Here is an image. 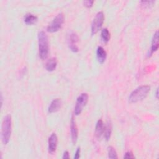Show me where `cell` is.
Masks as SVG:
<instances>
[{
    "mask_svg": "<svg viewBox=\"0 0 159 159\" xmlns=\"http://www.w3.org/2000/svg\"><path fill=\"white\" fill-rule=\"evenodd\" d=\"M150 87L148 85H143L137 88L129 95V101L131 103H135L142 101L148 94Z\"/></svg>",
    "mask_w": 159,
    "mask_h": 159,
    "instance_id": "1",
    "label": "cell"
},
{
    "mask_svg": "<svg viewBox=\"0 0 159 159\" xmlns=\"http://www.w3.org/2000/svg\"><path fill=\"white\" fill-rule=\"evenodd\" d=\"M38 43L39 56L41 59H45L48 53V40L47 34L43 31H40L38 34Z\"/></svg>",
    "mask_w": 159,
    "mask_h": 159,
    "instance_id": "2",
    "label": "cell"
},
{
    "mask_svg": "<svg viewBox=\"0 0 159 159\" xmlns=\"http://www.w3.org/2000/svg\"><path fill=\"white\" fill-rule=\"evenodd\" d=\"M12 130V120L10 115H6L3 119L1 127V140L6 145L10 139Z\"/></svg>",
    "mask_w": 159,
    "mask_h": 159,
    "instance_id": "3",
    "label": "cell"
},
{
    "mask_svg": "<svg viewBox=\"0 0 159 159\" xmlns=\"http://www.w3.org/2000/svg\"><path fill=\"white\" fill-rule=\"evenodd\" d=\"M64 22V15L63 13L58 14L47 27V31L55 32L60 30Z\"/></svg>",
    "mask_w": 159,
    "mask_h": 159,
    "instance_id": "4",
    "label": "cell"
},
{
    "mask_svg": "<svg viewBox=\"0 0 159 159\" xmlns=\"http://www.w3.org/2000/svg\"><path fill=\"white\" fill-rule=\"evenodd\" d=\"M104 20V16L102 12H98L94 17L91 23V34H96L101 29Z\"/></svg>",
    "mask_w": 159,
    "mask_h": 159,
    "instance_id": "5",
    "label": "cell"
},
{
    "mask_svg": "<svg viewBox=\"0 0 159 159\" xmlns=\"http://www.w3.org/2000/svg\"><path fill=\"white\" fill-rule=\"evenodd\" d=\"M88 100V95L86 93H81L77 98L76 105L75 107L74 113L76 116L81 114L83 107L86 106Z\"/></svg>",
    "mask_w": 159,
    "mask_h": 159,
    "instance_id": "6",
    "label": "cell"
},
{
    "mask_svg": "<svg viewBox=\"0 0 159 159\" xmlns=\"http://www.w3.org/2000/svg\"><path fill=\"white\" fill-rule=\"evenodd\" d=\"M78 41V37L77 34L74 32H71L68 37V46L70 50L73 52H77L78 51V47L76 45V43Z\"/></svg>",
    "mask_w": 159,
    "mask_h": 159,
    "instance_id": "7",
    "label": "cell"
},
{
    "mask_svg": "<svg viewBox=\"0 0 159 159\" xmlns=\"http://www.w3.org/2000/svg\"><path fill=\"white\" fill-rule=\"evenodd\" d=\"M57 142H58V139L57 136L55 133H53L51 134L48 139V152L51 154L53 153L57 148Z\"/></svg>",
    "mask_w": 159,
    "mask_h": 159,
    "instance_id": "8",
    "label": "cell"
},
{
    "mask_svg": "<svg viewBox=\"0 0 159 159\" xmlns=\"http://www.w3.org/2000/svg\"><path fill=\"white\" fill-rule=\"evenodd\" d=\"M70 129H71V140L73 143H75L77 141L78 139V128L76 125L75 120L73 118V117H71V125H70Z\"/></svg>",
    "mask_w": 159,
    "mask_h": 159,
    "instance_id": "9",
    "label": "cell"
},
{
    "mask_svg": "<svg viewBox=\"0 0 159 159\" xmlns=\"http://www.w3.org/2000/svg\"><path fill=\"white\" fill-rule=\"evenodd\" d=\"M158 48V31L157 30L153 36L151 47L150 49V52L148 54V56H150L152 55L153 53L156 52Z\"/></svg>",
    "mask_w": 159,
    "mask_h": 159,
    "instance_id": "10",
    "label": "cell"
},
{
    "mask_svg": "<svg viewBox=\"0 0 159 159\" xmlns=\"http://www.w3.org/2000/svg\"><path fill=\"white\" fill-rule=\"evenodd\" d=\"M61 106V101L60 99H54L49 105L48 111L50 113H53L58 111Z\"/></svg>",
    "mask_w": 159,
    "mask_h": 159,
    "instance_id": "11",
    "label": "cell"
},
{
    "mask_svg": "<svg viewBox=\"0 0 159 159\" xmlns=\"http://www.w3.org/2000/svg\"><path fill=\"white\" fill-rule=\"evenodd\" d=\"M104 127L105 125L104 124L102 120L101 119L98 120L95 128V135L98 139H100L101 136L104 134Z\"/></svg>",
    "mask_w": 159,
    "mask_h": 159,
    "instance_id": "12",
    "label": "cell"
},
{
    "mask_svg": "<svg viewBox=\"0 0 159 159\" xmlns=\"http://www.w3.org/2000/svg\"><path fill=\"white\" fill-rule=\"evenodd\" d=\"M96 56H97V59L98 61L100 63H103L106 58V52L104 50L103 47L99 46L98 47L97 50H96Z\"/></svg>",
    "mask_w": 159,
    "mask_h": 159,
    "instance_id": "13",
    "label": "cell"
},
{
    "mask_svg": "<svg viewBox=\"0 0 159 159\" xmlns=\"http://www.w3.org/2000/svg\"><path fill=\"white\" fill-rule=\"evenodd\" d=\"M37 20V17L35 15L29 13L25 15L24 21L27 25H32L35 24Z\"/></svg>",
    "mask_w": 159,
    "mask_h": 159,
    "instance_id": "14",
    "label": "cell"
},
{
    "mask_svg": "<svg viewBox=\"0 0 159 159\" xmlns=\"http://www.w3.org/2000/svg\"><path fill=\"white\" fill-rule=\"evenodd\" d=\"M56 66L57 60L55 58H52L49 59L45 64V68L48 71H53L56 68Z\"/></svg>",
    "mask_w": 159,
    "mask_h": 159,
    "instance_id": "15",
    "label": "cell"
},
{
    "mask_svg": "<svg viewBox=\"0 0 159 159\" xmlns=\"http://www.w3.org/2000/svg\"><path fill=\"white\" fill-rule=\"evenodd\" d=\"M111 133H112V124L111 122L108 121L106 125H105L104 131V136L106 140H108L110 139Z\"/></svg>",
    "mask_w": 159,
    "mask_h": 159,
    "instance_id": "16",
    "label": "cell"
},
{
    "mask_svg": "<svg viewBox=\"0 0 159 159\" xmlns=\"http://www.w3.org/2000/svg\"><path fill=\"white\" fill-rule=\"evenodd\" d=\"M101 35L102 40H103L104 42L105 43L108 42V41L110 39V33L107 28H104L101 30Z\"/></svg>",
    "mask_w": 159,
    "mask_h": 159,
    "instance_id": "17",
    "label": "cell"
},
{
    "mask_svg": "<svg viewBox=\"0 0 159 159\" xmlns=\"http://www.w3.org/2000/svg\"><path fill=\"white\" fill-rule=\"evenodd\" d=\"M107 152H108V157L109 158H117V152L116 151V150L114 149V147H112V146H109L107 148Z\"/></svg>",
    "mask_w": 159,
    "mask_h": 159,
    "instance_id": "18",
    "label": "cell"
},
{
    "mask_svg": "<svg viewBox=\"0 0 159 159\" xmlns=\"http://www.w3.org/2000/svg\"><path fill=\"white\" fill-rule=\"evenodd\" d=\"M124 158H134L135 157H134V155H133V153L129 151V152H127L125 153V155L124 156Z\"/></svg>",
    "mask_w": 159,
    "mask_h": 159,
    "instance_id": "19",
    "label": "cell"
},
{
    "mask_svg": "<svg viewBox=\"0 0 159 159\" xmlns=\"http://www.w3.org/2000/svg\"><path fill=\"white\" fill-rule=\"evenodd\" d=\"M83 2L84 6H85L86 7H91L93 6V4L94 1H89V0H88V1H84Z\"/></svg>",
    "mask_w": 159,
    "mask_h": 159,
    "instance_id": "20",
    "label": "cell"
},
{
    "mask_svg": "<svg viewBox=\"0 0 159 159\" xmlns=\"http://www.w3.org/2000/svg\"><path fill=\"white\" fill-rule=\"evenodd\" d=\"M154 1H141L142 6L144 7H148L150 5H151L152 3H153Z\"/></svg>",
    "mask_w": 159,
    "mask_h": 159,
    "instance_id": "21",
    "label": "cell"
},
{
    "mask_svg": "<svg viewBox=\"0 0 159 159\" xmlns=\"http://www.w3.org/2000/svg\"><path fill=\"white\" fill-rule=\"evenodd\" d=\"M80 152H81V150H80V147H78L77 150L75 153L74 155V158L75 159H78L80 157Z\"/></svg>",
    "mask_w": 159,
    "mask_h": 159,
    "instance_id": "22",
    "label": "cell"
},
{
    "mask_svg": "<svg viewBox=\"0 0 159 159\" xmlns=\"http://www.w3.org/2000/svg\"><path fill=\"white\" fill-rule=\"evenodd\" d=\"M69 158H70V155H69L68 152V151H65V152L63 153L62 158H63V159H68Z\"/></svg>",
    "mask_w": 159,
    "mask_h": 159,
    "instance_id": "23",
    "label": "cell"
},
{
    "mask_svg": "<svg viewBox=\"0 0 159 159\" xmlns=\"http://www.w3.org/2000/svg\"><path fill=\"white\" fill-rule=\"evenodd\" d=\"M158 89H157V91H156V98H158Z\"/></svg>",
    "mask_w": 159,
    "mask_h": 159,
    "instance_id": "24",
    "label": "cell"
}]
</instances>
